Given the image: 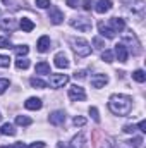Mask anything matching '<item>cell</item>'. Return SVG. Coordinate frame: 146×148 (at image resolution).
I'll use <instances>...</instances> for the list:
<instances>
[{
	"instance_id": "obj_1",
	"label": "cell",
	"mask_w": 146,
	"mask_h": 148,
	"mask_svg": "<svg viewBox=\"0 0 146 148\" xmlns=\"http://www.w3.org/2000/svg\"><path fill=\"white\" fill-rule=\"evenodd\" d=\"M108 109L115 115H129L132 109V100L127 95H112L108 100Z\"/></svg>"
},
{
	"instance_id": "obj_2",
	"label": "cell",
	"mask_w": 146,
	"mask_h": 148,
	"mask_svg": "<svg viewBox=\"0 0 146 148\" xmlns=\"http://www.w3.org/2000/svg\"><path fill=\"white\" fill-rule=\"evenodd\" d=\"M71 45H72V50L77 57H88L91 53V45L84 38H72Z\"/></svg>"
},
{
	"instance_id": "obj_3",
	"label": "cell",
	"mask_w": 146,
	"mask_h": 148,
	"mask_svg": "<svg viewBox=\"0 0 146 148\" xmlns=\"http://www.w3.org/2000/svg\"><path fill=\"white\" fill-rule=\"evenodd\" d=\"M71 26L79 29V31H83V33H88V31H91L93 23L88 17H74V19H71Z\"/></svg>"
},
{
	"instance_id": "obj_4",
	"label": "cell",
	"mask_w": 146,
	"mask_h": 148,
	"mask_svg": "<svg viewBox=\"0 0 146 148\" xmlns=\"http://www.w3.org/2000/svg\"><path fill=\"white\" fill-rule=\"evenodd\" d=\"M69 83V76L67 74H52L50 76V86L52 88H62Z\"/></svg>"
},
{
	"instance_id": "obj_5",
	"label": "cell",
	"mask_w": 146,
	"mask_h": 148,
	"mask_svg": "<svg viewBox=\"0 0 146 148\" xmlns=\"http://www.w3.org/2000/svg\"><path fill=\"white\" fill-rule=\"evenodd\" d=\"M69 98L74 100V102H83V100H86V93H84V88H81V86H71L69 88Z\"/></svg>"
},
{
	"instance_id": "obj_6",
	"label": "cell",
	"mask_w": 146,
	"mask_h": 148,
	"mask_svg": "<svg viewBox=\"0 0 146 148\" xmlns=\"http://www.w3.org/2000/svg\"><path fill=\"white\" fill-rule=\"evenodd\" d=\"M124 43H129V45H131V52H132L134 55H139V53H141V45H139L136 35H129V33H127V35L124 36Z\"/></svg>"
},
{
	"instance_id": "obj_7",
	"label": "cell",
	"mask_w": 146,
	"mask_h": 148,
	"mask_svg": "<svg viewBox=\"0 0 146 148\" xmlns=\"http://www.w3.org/2000/svg\"><path fill=\"white\" fill-rule=\"evenodd\" d=\"M48 19H50V23L52 24H60L62 21H64V14L60 12V9L59 7H50V12H48Z\"/></svg>"
},
{
	"instance_id": "obj_8",
	"label": "cell",
	"mask_w": 146,
	"mask_h": 148,
	"mask_svg": "<svg viewBox=\"0 0 146 148\" xmlns=\"http://www.w3.org/2000/svg\"><path fill=\"white\" fill-rule=\"evenodd\" d=\"M115 55H117V59H119V62H127V57H129V50H127V47L124 45V43H117L115 45Z\"/></svg>"
},
{
	"instance_id": "obj_9",
	"label": "cell",
	"mask_w": 146,
	"mask_h": 148,
	"mask_svg": "<svg viewBox=\"0 0 146 148\" xmlns=\"http://www.w3.org/2000/svg\"><path fill=\"white\" fill-rule=\"evenodd\" d=\"M134 14H141L145 10V0H122Z\"/></svg>"
},
{
	"instance_id": "obj_10",
	"label": "cell",
	"mask_w": 146,
	"mask_h": 148,
	"mask_svg": "<svg viewBox=\"0 0 146 148\" xmlns=\"http://www.w3.org/2000/svg\"><path fill=\"white\" fill-rule=\"evenodd\" d=\"M48 121H50V124H53V126H62V124L65 122V114L62 110H55V112L50 114Z\"/></svg>"
},
{
	"instance_id": "obj_11",
	"label": "cell",
	"mask_w": 146,
	"mask_h": 148,
	"mask_svg": "<svg viewBox=\"0 0 146 148\" xmlns=\"http://www.w3.org/2000/svg\"><path fill=\"white\" fill-rule=\"evenodd\" d=\"M108 83V76L107 74H95L91 77V86L93 88H103Z\"/></svg>"
},
{
	"instance_id": "obj_12",
	"label": "cell",
	"mask_w": 146,
	"mask_h": 148,
	"mask_svg": "<svg viewBox=\"0 0 146 148\" xmlns=\"http://www.w3.org/2000/svg\"><path fill=\"white\" fill-rule=\"evenodd\" d=\"M53 64H55V67H59V69H67L69 67V59L65 57V53H62V52H59L55 57H53Z\"/></svg>"
},
{
	"instance_id": "obj_13",
	"label": "cell",
	"mask_w": 146,
	"mask_h": 148,
	"mask_svg": "<svg viewBox=\"0 0 146 148\" xmlns=\"http://www.w3.org/2000/svg\"><path fill=\"white\" fill-rule=\"evenodd\" d=\"M110 28L115 31V33H120L126 29V21L122 17H112L110 19Z\"/></svg>"
},
{
	"instance_id": "obj_14",
	"label": "cell",
	"mask_w": 146,
	"mask_h": 148,
	"mask_svg": "<svg viewBox=\"0 0 146 148\" xmlns=\"http://www.w3.org/2000/svg\"><path fill=\"white\" fill-rule=\"evenodd\" d=\"M93 7H95V10L98 14H105L112 9V0H98L96 5H93Z\"/></svg>"
},
{
	"instance_id": "obj_15",
	"label": "cell",
	"mask_w": 146,
	"mask_h": 148,
	"mask_svg": "<svg viewBox=\"0 0 146 148\" xmlns=\"http://www.w3.org/2000/svg\"><path fill=\"white\" fill-rule=\"evenodd\" d=\"M41 100L36 98V97H31V98H28L26 102H24V107L28 109V110H40L41 109Z\"/></svg>"
},
{
	"instance_id": "obj_16",
	"label": "cell",
	"mask_w": 146,
	"mask_h": 148,
	"mask_svg": "<svg viewBox=\"0 0 146 148\" xmlns=\"http://www.w3.org/2000/svg\"><path fill=\"white\" fill-rule=\"evenodd\" d=\"M98 29H100V33H102V36H103V38L112 40V38L115 36V31H113L110 26H107L105 23H98Z\"/></svg>"
},
{
	"instance_id": "obj_17",
	"label": "cell",
	"mask_w": 146,
	"mask_h": 148,
	"mask_svg": "<svg viewBox=\"0 0 146 148\" xmlns=\"http://www.w3.org/2000/svg\"><path fill=\"white\" fill-rule=\"evenodd\" d=\"M0 28L2 29H9V31H14L17 28V23L12 17H5V19H0Z\"/></svg>"
},
{
	"instance_id": "obj_18",
	"label": "cell",
	"mask_w": 146,
	"mask_h": 148,
	"mask_svg": "<svg viewBox=\"0 0 146 148\" xmlns=\"http://www.w3.org/2000/svg\"><path fill=\"white\" fill-rule=\"evenodd\" d=\"M48 47H50V38L46 36H41L40 40H38V43H36V48H38V52H41V53H45L46 50H48Z\"/></svg>"
},
{
	"instance_id": "obj_19",
	"label": "cell",
	"mask_w": 146,
	"mask_h": 148,
	"mask_svg": "<svg viewBox=\"0 0 146 148\" xmlns=\"http://www.w3.org/2000/svg\"><path fill=\"white\" fill-rule=\"evenodd\" d=\"M19 26H21V29L26 31V33H31V31L35 29V23H33L31 19H28V17H23L21 23H19Z\"/></svg>"
},
{
	"instance_id": "obj_20",
	"label": "cell",
	"mask_w": 146,
	"mask_h": 148,
	"mask_svg": "<svg viewBox=\"0 0 146 148\" xmlns=\"http://www.w3.org/2000/svg\"><path fill=\"white\" fill-rule=\"evenodd\" d=\"M71 147H74V148H84V147H86V140H84V136H83L81 133H79L77 136H74V138H72Z\"/></svg>"
},
{
	"instance_id": "obj_21",
	"label": "cell",
	"mask_w": 146,
	"mask_h": 148,
	"mask_svg": "<svg viewBox=\"0 0 146 148\" xmlns=\"http://www.w3.org/2000/svg\"><path fill=\"white\" fill-rule=\"evenodd\" d=\"M0 133H2V134H5V136H16V133H17V131L14 129V126H12V124L5 122V124L0 127Z\"/></svg>"
},
{
	"instance_id": "obj_22",
	"label": "cell",
	"mask_w": 146,
	"mask_h": 148,
	"mask_svg": "<svg viewBox=\"0 0 146 148\" xmlns=\"http://www.w3.org/2000/svg\"><path fill=\"white\" fill-rule=\"evenodd\" d=\"M35 71H36V74H52L50 73V64L48 62H38Z\"/></svg>"
},
{
	"instance_id": "obj_23",
	"label": "cell",
	"mask_w": 146,
	"mask_h": 148,
	"mask_svg": "<svg viewBox=\"0 0 146 148\" xmlns=\"http://www.w3.org/2000/svg\"><path fill=\"white\" fill-rule=\"evenodd\" d=\"M16 124H17V126H31L33 121H31L28 115H17V117H16Z\"/></svg>"
},
{
	"instance_id": "obj_24",
	"label": "cell",
	"mask_w": 146,
	"mask_h": 148,
	"mask_svg": "<svg viewBox=\"0 0 146 148\" xmlns=\"http://www.w3.org/2000/svg\"><path fill=\"white\" fill-rule=\"evenodd\" d=\"M132 79L134 81H138V83H145L146 81V74L143 69H138V71H134L132 73Z\"/></svg>"
},
{
	"instance_id": "obj_25",
	"label": "cell",
	"mask_w": 146,
	"mask_h": 148,
	"mask_svg": "<svg viewBox=\"0 0 146 148\" xmlns=\"http://www.w3.org/2000/svg\"><path fill=\"white\" fill-rule=\"evenodd\" d=\"M29 83H31V86H33V88H41V90H43V88H46V83H45L43 79H40V77H31V79H29Z\"/></svg>"
},
{
	"instance_id": "obj_26",
	"label": "cell",
	"mask_w": 146,
	"mask_h": 148,
	"mask_svg": "<svg viewBox=\"0 0 146 148\" xmlns=\"http://www.w3.org/2000/svg\"><path fill=\"white\" fill-rule=\"evenodd\" d=\"M102 60L107 62V64H112L113 62V52L112 50H103L102 52Z\"/></svg>"
},
{
	"instance_id": "obj_27",
	"label": "cell",
	"mask_w": 146,
	"mask_h": 148,
	"mask_svg": "<svg viewBox=\"0 0 146 148\" xmlns=\"http://www.w3.org/2000/svg\"><path fill=\"white\" fill-rule=\"evenodd\" d=\"M28 52H29V47H28V45H19V47H16V53H17L19 57L28 55Z\"/></svg>"
},
{
	"instance_id": "obj_28",
	"label": "cell",
	"mask_w": 146,
	"mask_h": 148,
	"mask_svg": "<svg viewBox=\"0 0 146 148\" xmlns=\"http://www.w3.org/2000/svg\"><path fill=\"white\" fill-rule=\"evenodd\" d=\"M16 67L17 69H28L29 67V60L28 59H19V60H16Z\"/></svg>"
},
{
	"instance_id": "obj_29",
	"label": "cell",
	"mask_w": 146,
	"mask_h": 148,
	"mask_svg": "<svg viewBox=\"0 0 146 148\" xmlns=\"http://www.w3.org/2000/svg\"><path fill=\"white\" fill-rule=\"evenodd\" d=\"M0 48H12V43L10 40L5 36H0Z\"/></svg>"
},
{
	"instance_id": "obj_30",
	"label": "cell",
	"mask_w": 146,
	"mask_h": 148,
	"mask_svg": "<svg viewBox=\"0 0 146 148\" xmlns=\"http://www.w3.org/2000/svg\"><path fill=\"white\" fill-rule=\"evenodd\" d=\"M89 115L93 117L95 122H100V114H98V109L96 107H89Z\"/></svg>"
},
{
	"instance_id": "obj_31",
	"label": "cell",
	"mask_w": 146,
	"mask_h": 148,
	"mask_svg": "<svg viewBox=\"0 0 146 148\" xmlns=\"http://www.w3.org/2000/svg\"><path fill=\"white\" fill-rule=\"evenodd\" d=\"M72 122H74V126H79V127H83V126L86 124V119H84V117H81V115H76Z\"/></svg>"
},
{
	"instance_id": "obj_32",
	"label": "cell",
	"mask_w": 146,
	"mask_h": 148,
	"mask_svg": "<svg viewBox=\"0 0 146 148\" xmlns=\"http://www.w3.org/2000/svg\"><path fill=\"white\" fill-rule=\"evenodd\" d=\"M10 66V59L7 55H0V67H9Z\"/></svg>"
},
{
	"instance_id": "obj_33",
	"label": "cell",
	"mask_w": 146,
	"mask_h": 148,
	"mask_svg": "<svg viewBox=\"0 0 146 148\" xmlns=\"http://www.w3.org/2000/svg\"><path fill=\"white\" fill-rule=\"evenodd\" d=\"M9 84H10V83H9V79H0V95H2V93H5V90L9 88Z\"/></svg>"
},
{
	"instance_id": "obj_34",
	"label": "cell",
	"mask_w": 146,
	"mask_h": 148,
	"mask_svg": "<svg viewBox=\"0 0 146 148\" xmlns=\"http://www.w3.org/2000/svg\"><path fill=\"white\" fill-rule=\"evenodd\" d=\"M36 5L40 9H48L50 7V0H36Z\"/></svg>"
},
{
	"instance_id": "obj_35",
	"label": "cell",
	"mask_w": 146,
	"mask_h": 148,
	"mask_svg": "<svg viewBox=\"0 0 146 148\" xmlns=\"http://www.w3.org/2000/svg\"><path fill=\"white\" fill-rule=\"evenodd\" d=\"M83 9L84 10H91L93 9V0H83Z\"/></svg>"
},
{
	"instance_id": "obj_36",
	"label": "cell",
	"mask_w": 146,
	"mask_h": 148,
	"mask_svg": "<svg viewBox=\"0 0 146 148\" xmlns=\"http://www.w3.org/2000/svg\"><path fill=\"white\" fill-rule=\"evenodd\" d=\"M93 45H95L96 48H103V47H105V45H103V41H102V38H98V36L93 40Z\"/></svg>"
},
{
	"instance_id": "obj_37",
	"label": "cell",
	"mask_w": 146,
	"mask_h": 148,
	"mask_svg": "<svg viewBox=\"0 0 146 148\" xmlns=\"http://www.w3.org/2000/svg\"><path fill=\"white\" fill-rule=\"evenodd\" d=\"M136 131V126H132V124H127V126H124V133H134Z\"/></svg>"
},
{
	"instance_id": "obj_38",
	"label": "cell",
	"mask_w": 146,
	"mask_h": 148,
	"mask_svg": "<svg viewBox=\"0 0 146 148\" xmlns=\"http://www.w3.org/2000/svg\"><path fill=\"white\" fill-rule=\"evenodd\" d=\"M29 148H45V143L43 141H36V143H31Z\"/></svg>"
},
{
	"instance_id": "obj_39",
	"label": "cell",
	"mask_w": 146,
	"mask_h": 148,
	"mask_svg": "<svg viewBox=\"0 0 146 148\" xmlns=\"http://www.w3.org/2000/svg\"><path fill=\"white\" fill-rule=\"evenodd\" d=\"M67 5L72 7V9H76V7L79 5V0H67Z\"/></svg>"
},
{
	"instance_id": "obj_40",
	"label": "cell",
	"mask_w": 146,
	"mask_h": 148,
	"mask_svg": "<svg viewBox=\"0 0 146 148\" xmlns=\"http://www.w3.org/2000/svg\"><path fill=\"white\" fill-rule=\"evenodd\" d=\"M74 77H76V79H84V77H86V73H84V71H79V73L74 74Z\"/></svg>"
},
{
	"instance_id": "obj_41",
	"label": "cell",
	"mask_w": 146,
	"mask_h": 148,
	"mask_svg": "<svg viewBox=\"0 0 146 148\" xmlns=\"http://www.w3.org/2000/svg\"><path fill=\"white\" fill-rule=\"evenodd\" d=\"M138 127H139V131H143V133H146V121H139Z\"/></svg>"
},
{
	"instance_id": "obj_42",
	"label": "cell",
	"mask_w": 146,
	"mask_h": 148,
	"mask_svg": "<svg viewBox=\"0 0 146 148\" xmlns=\"http://www.w3.org/2000/svg\"><path fill=\"white\" fill-rule=\"evenodd\" d=\"M57 148H71V145H64V143H59Z\"/></svg>"
},
{
	"instance_id": "obj_43",
	"label": "cell",
	"mask_w": 146,
	"mask_h": 148,
	"mask_svg": "<svg viewBox=\"0 0 146 148\" xmlns=\"http://www.w3.org/2000/svg\"><path fill=\"white\" fill-rule=\"evenodd\" d=\"M0 148H16V147H0Z\"/></svg>"
},
{
	"instance_id": "obj_44",
	"label": "cell",
	"mask_w": 146,
	"mask_h": 148,
	"mask_svg": "<svg viewBox=\"0 0 146 148\" xmlns=\"http://www.w3.org/2000/svg\"><path fill=\"white\" fill-rule=\"evenodd\" d=\"M0 117H2V115H0Z\"/></svg>"
}]
</instances>
